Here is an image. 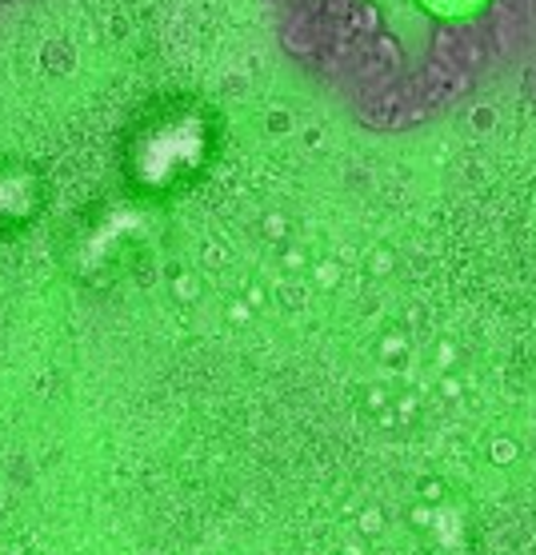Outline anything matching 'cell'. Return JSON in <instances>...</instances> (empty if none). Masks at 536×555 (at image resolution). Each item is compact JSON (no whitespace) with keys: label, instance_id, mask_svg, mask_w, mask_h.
Returning a JSON list of instances; mask_svg holds the SVG:
<instances>
[{"label":"cell","instance_id":"1","mask_svg":"<svg viewBox=\"0 0 536 555\" xmlns=\"http://www.w3.org/2000/svg\"><path fill=\"white\" fill-rule=\"evenodd\" d=\"M208 132L192 116L144 125L128 140V180L141 196H165L201 177L208 160Z\"/></svg>","mask_w":536,"mask_h":555},{"label":"cell","instance_id":"2","mask_svg":"<svg viewBox=\"0 0 536 555\" xmlns=\"http://www.w3.org/2000/svg\"><path fill=\"white\" fill-rule=\"evenodd\" d=\"M44 208V180L33 165L0 156V241L25 232Z\"/></svg>","mask_w":536,"mask_h":555}]
</instances>
